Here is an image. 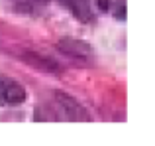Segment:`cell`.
Instances as JSON below:
<instances>
[{
    "label": "cell",
    "mask_w": 155,
    "mask_h": 146,
    "mask_svg": "<svg viewBox=\"0 0 155 146\" xmlns=\"http://www.w3.org/2000/svg\"><path fill=\"white\" fill-rule=\"evenodd\" d=\"M35 120H91V116L71 95L55 91L47 103L35 109Z\"/></svg>",
    "instance_id": "1"
},
{
    "label": "cell",
    "mask_w": 155,
    "mask_h": 146,
    "mask_svg": "<svg viewBox=\"0 0 155 146\" xmlns=\"http://www.w3.org/2000/svg\"><path fill=\"white\" fill-rule=\"evenodd\" d=\"M26 101V89L16 79L0 75V107H18Z\"/></svg>",
    "instance_id": "2"
},
{
    "label": "cell",
    "mask_w": 155,
    "mask_h": 146,
    "mask_svg": "<svg viewBox=\"0 0 155 146\" xmlns=\"http://www.w3.org/2000/svg\"><path fill=\"white\" fill-rule=\"evenodd\" d=\"M79 22L87 24L92 20V0H59Z\"/></svg>",
    "instance_id": "3"
},
{
    "label": "cell",
    "mask_w": 155,
    "mask_h": 146,
    "mask_svg": "<svg viewBox=\"0 0 155 146\" xmlns=\"http://www.w3.org/2000/svg\"><path fill=\"white\" fill-rule=\"evenodd\" d=\"M59 50L63 51L65 55L73 59H79V61H88L92 55V50L83 42H75V40H65V42L59 43Z\"/></svg>",
    "instance_id": "4"
},
{
    "label": "cell",
    "mask_w": 155,
    "mask_h": 146,
    "mask_svg": "<svg viewBox=\"0 0 155 146\" xmlns=\"http://www.w3.org/2000/svg\"><path fill=\"white\" fill-rule=\"evenodd\" d=\"M10 2H12V8H14L16 12H20V14L35 16V14H39L43 8H47V4H49L51 0H10Z\"/></svg>",
    "instance_id": "5"
},
{
    "label": "cell",
    "mask_w": 155,
    "mask_h": 146,
    "mask_svg": "<svg viewBox=\"0 0 155 146\" xmlns=\"http://www.w3.org/2000/svg\"><path fill=\"white\" fill-rule=\"evenodd\" d=\"M100 10L112 12L118 20H126V0H96Z\"/></svg>",
    "instance_id": "6"
}]
</instances>
